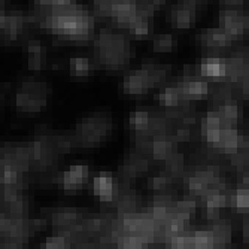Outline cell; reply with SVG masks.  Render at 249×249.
Returning <instances> with one entry per match:
<instances>
[{
  "label": "cell",
  "mask_w": 249,
  "mask_h": 249,
  "mask_svg": "<svg viewBox=\"0 0 249 249\" xmlns=\"http://www.w3.org/2000/svg\"><path fill=\"white\" fill-rule=\"evenodd\" d=\"M93 191L94 196L102 200V201H112L117 194H118V187H117V180L112 179L109 176H97L93 180Z\"/></svg>",
  "instance_id": "obj_3"
},
{
  "label": "cell",
  "mask_w": 249,
  "mask_h": 249,
  "mask_svg": "<svg viewBox=\"0 0 249 249\" xmlns=\"http://www.w3.org/2000/svg\"><path fill=\"white\" fill-rule=\"evenodd\" d=\"M152 155L157 160H167V158L173 154V145L167 139H157L152 143Z\"/></svg>",
  "instance_id": "obj_6"
},
{
  "label": "cell",
  "mask_w": 249,
  "mask_h": 249,
  "mask_svg": "<svg viewBox=\"0 0 249 249\" xmlns=\"http://www.w3.org/2000/svg\"><path fill=\"white\" fill-rule=\"evenodd\" d=\"M224 32L233 36H239L246 30V19L236 11H225L222 14Z\"/></svg>",
  "instance_id": "obj_4"
},
{
  "label": "cell",
  "mask_w": 249,
  "mask_h": 249,
  "mask_svg": "<svg viewBox=\"0 0 249 249\" xmlns=\"http://www.w3.org/2000/svg\"><path fill=\"white\" fill-rule=\"evenodd\" d=\"M115 2H125V0H115Z\"/></svg>",
  "instance_id": "obj_20"
},
{
  "label": "cell",
  "mask_w": 249,
  "mask_h": 249,
  "mask_svg": "<svg viewBox=\"0 0 249 249\" xmlns=\"http://www.w3.org/2000/svg\"><path fill=\"white\" fill-rule=\"evenodd\" d=\"M45 246H47V248H54V249H60V248L69 246V240H67L64 236H53V237L47 239V242H45Z\"/></svg>",
  "instance_id": "obj_15"
},
{
  "label": "cell",
  "mask_w": 249,
  "mask_h": 249,
  "mask_svg": "<svg viewBox=\"0 0 249 249\" xmlns=\"http://www.w3.org/2000/svg\"><path fill=\"white\" fill-rule=\"evenodd\" d=\"M180 93L178 91V88H166L164 91L158 96V102L163 103L167 107H175L180 103Z\"/></svg>",
  "instance_id": "obj_8"
},
{
  "label": "cell",
  "mask_w": 249,
  "mask_h": 249,
  "mask_svg": "<svg viewBox=\"0 0 249 249\" xmlns=\"http://www.w3.org/2000/svg\"><path fill=\"white\" fill-rule=\"evenodd\" d=\"M149 117L146 112H133L130 117V127L136 131H146L149 127Z\"/></svg>",
  "instance_id": "obj_9"
},
{
  "label": "cell",
  "mask_w": 249,
  "mask_h": 249,
  "mask_svg": "<svg viewBox=\"0 0 249 249\" xmlns=\"http://www.w3.org/2000/svg\"><path fill=\"white\" fill-rule=\"evenodd\" d=\"M175 37L172 35H161L157 36L154 40V50L157 53H169L173 47H175Z\"/></svg>",
  "instance_id": "obj_10"
},
{
  "label": "cell",
  "mask_w": 249,
  "mask_h": 249,
  "mask_svg": "<svg viewBox=\"0 0 249 249\" xmlns=\"http://www.w3.org/2000/svg\"><path fill=\"white\" fill-rule=\"evenodd\" d=\"M167 187V179L163 178V176H157L152 179V188L157 190V191H163L164 188Z\"/></svg>",
  "instance_id": "obj_18"
},
{
  "label": "cell",
  "mask_w": 249,
  "mask_h": 249,
  "mask_svg": "<svg viewBox=\"0 0 249 249\" xmlns=\"http://www.w3.org/2000/svg\"><path fill=\"white\" fill-rule=\"evenodd\" d=\"M200 72L212 81H224L227 79V61L218 57L205 58L200 64Z\"/></svg>",
  "instance_id": "obj_1"
},
{
  "label": "cell",
  "mask_w": 249,
  "mask_h": 249,
  "mask_svg": "<svg viewBox=\"0 0 249 249\" xmlns=\"http://www.w3.org/2000/svg\"><path fill=\"white\" fill-rule=\"evenodd\" d=\"M194 211H196V201L193 200H184V201H179L176 205V212H180V213L191 215Z\"/></svg>",
  "instance_id": "obj_16"
},
{
  "label": "cell",
  "mask_w": 249,
  "mask_h": 249,
  "mask_svg": "<svg viewBox=\"0 0 249 249\" xmlns=\"http://www.w3.org/2000/svg\"><path fill=\"white\" fill-rule=\"evenodd\" d=\"M173 21L178 29H188L193 21V12L188 8L178 9L173 15Z\"/></svg>",
  "instance_id": "obj_11"
},
{
  "label": "cell",
  "mask_w": 249,
  "mask_h": 249,
  "mask_svg": "<svg viewBox=\"0 0 249 249\" xmlns=\"http://www.w3.org/2000/svg\"><path fill=\"white\" fill-rule=\"evenodd\" d=\"M248 206H249V194L246 188H240L236 193V208L239 212H248Z\"/></svg>",
  "instance_id": "obj_14"
},
{
  "label": "cell",
  "mask_w": 249,
  "mask_h": 249,
  "mask_svg": "<svg viewBox=\"0 0 249 249\" xmlns=\"http://www.w3.org/2000/svg\"><path fill=\"white\" fill-rule=\"evenodd\" d=\"M84 180H85V179L75 178V176H72V175H69V173L66 172V173L61 176V179H60V184H61V187H63L64 190H67V191H75V190L82 188Z\"/></svg>",
  "instance_id": "obj_12"
},
{
  "label": "cell",
  "mask_w": 249,
  "mask_h": 249,
  "mask_svg": "<svg viewBox=\"0 0 249 249\" xmlns=\"http://www.w3.org/2000/svg\"><path fill=\"white\" fill-rule=\"evenodd\" d=\"M193 245L194 248H213V236L212 233H205L200 231L196 236H193Z\"/></svg>",
  "instance_id": "obj_13"
},
{
  "label": "cell",
  "mask_w": 249,
  "mask_h": 249,
  "mask_svg": "<svg viewBox=\"0 0 249 249\" xmlns=\"http://www.w3.org/2000/svg\"><path fill=\"white\" fill-rule=\"evenodd\" d=\"M67 173L75 176V178H79V179H85L88 176V167L82 166V164H75V166H71V169L67 170Z\"/></svg>",
  "instance_id": "obj_17"
},
{
  "label": "cell",
  "mask_w": 249,
  "mask_h": 249,
  "mask_svg": "<svg viewBox=\"0 0 249 249\" xmlns=\"http://www.w3.org/2000/svg\"><path fill=\"white\" fill-rule=\"evenodd\" d=\"M221 120L216 115H209L208 118H205L201 121V134H203V139L208 141L209 143H216L219 139V134H221Z\"/></svg>",
  "instance_id": "obj_5"
},
{
  "label": "cell",
  "mask_w": 249,
  "mask_h": 249,
  "mask_svg": "<svg viewBox=\"0 0 249 249\" xmlns=\"http://www.w3.org/2000/svg\"><path fill=\"white\" fill-rule=\"evenodd\" d=\"M154 81L149 75V72L146 69L138 71V72H133L127 82H125V91L130 94H142L146 93L148 89H151L154 87Z\"/></svg>",
  "instance_id": "obj_2"
},
{
  "label": "cell",
  "mask_w": 249,
  "mask_h": 249,
  "mask_svg": "<svg viewBox=\"0 0 249 249\" xmlns=\"http://www.w3.org/2000/svg\"><path fill=\"white\" fill-rule=\"evenodd\" d=\"M71 72L72 75L75 76H88L89 71H91V63H89L87 58H82V57H75L71 60Z\"/></svg>",
  "instance_id": "obj_7"
},
{
  "label": "cell",
  "mask_w": 249,
  "mask_h": 249,
  "mask_svg": "<svg viewBox=\"0 0 249 249\" xmlns=\"http://www.w3.org/2000/svg\"><path fill=\"white\" fill-rule=\"evenodd\" d=\"M178 141H190V130L184 128V130H179L178 131Z\"/></svg>",
  "instance_id": "obj_19"
}]
</instances>
